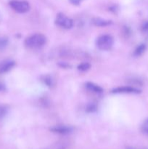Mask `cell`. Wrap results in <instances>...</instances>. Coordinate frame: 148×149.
<instances>
[{
	"label": "cell",
	"instance_id": "obj_10",
	"mask_svg": "<svg viewBox=\"0 0 148 149\" xmlns=\"http://www.w3.org/2000/svg\"><path fill=\"white\" fill-rule=\"evenodd\" d=\"M145 49H146V46L144 44L139 45V46L136 47V49L134 51V55L135 56H140L142 54L145 52Z\"/></svg>",
	"mask_w": 148,
	"mask_h": 149
},
{
	"label": "cell",
	"instance_id": "obj_6",
	"mask_svg": "<svg viewBox=\"0 0 148 149\" xmlns=\"http://www.w3.org/2000/svg\"><path fill=\"white\" fill-rule=\"evenodd\" d=\"M50 130L55 132V133L66 135V134H69L72 131V129L69 127L63 126V125H58V126H55L53 127L50 128Z\"/></svg>",
	"mask_w": 148,
	"mask_h": 149
},
{
	"label": "cell",
	"instance_id": "obj_13",
	"mask_svg": "<svg viewBox=\"0 0 148 149\" xmlns=\"http://www.w3.org/2000/svg\"><path fill=\"white\" fill-rule=\"evenodd\" d=\"M7 113V106L0 105V119L4 118Z\"/></svg>",
	"mask_w": 148,
	"mask_h": 149
},
{
	"label": "cell",
	"instance_id": "obj_18",
	"mask_svg": "<svg viewBox=\"0 0 148 149\" xmlns=\"http://www.w3.org/2000/svg\"><path fill=\"white\" fill-rule=\"evenodd\" d=\"M81 1V0H71V2H72L73 4H79V2Z\"/></svg>",
	"mask_w": 148,
	"mask_h": 149
},
{
	"label": "cell",
	"instance_id": "obj_3",
	"mask_svg": "<svg viewBox=\"0 0 148 149\" xmlns=\"http://www.w3.org/2000/svg\"><path fill=\"white\" fill-rule=\"evenodd\" d=\"M10 6L12 10L19 13H27L30 10L28 2L21 0H11L10 1Z\"/></svg>",
	"mask_w": 148,
	"mask_h": 149
},
{
	"label": "cell",
	"instance_id": "obj_12",
	"mask_svg": "<svg viewBox=\"0 0 148 149\" xmlns=\"http://www.w3.org/2000/svg\"><path fill=\"white\" fill-rule=\"evenodd\" d=\"M90 64L88 63H83L78 66V69L81 71H86L90 68Z\"/></svg>",
	"mask_w": 148,
	"mask_h": 149
},
{
	"label": "cell",
	"instance_id": "obj_16",
	"mask_svg": "<svg viewBox=\"0 0 148 149\" xmlns=\"http://www.w3.org/2000/svg\"><path fill=\"white\" fill-rule=\"evenodd\" d=\"M142 29L144 32H147L148 33V21L145 22V23L142 24Z\"/></svg>",
	"mask_w": 148,
	"mask_h": 149
},
{
	"label": "cell",
	"instance_id": "obj_11",
	"mask_svg": "<svg viewBox=\"0 0 148 149\" xmlns=\"http://www.w3.org/2000/svg\"><path fill=\"white\" fill-rule=\"evenodd\" d=\"M8 45V39L6 37H0V50H3Z\"/></svg>",
	"mask_w": 148,
	"mask_h": 149
},
{
	"label": "cell",
	"instance_id": "obj_17",
	"mask_svg": "<svg viewBox=\"0 0 148 149\" xmlns=\"http://www.w3.org/2000/svg\"><path fill=\"white\" fill-rule=\"evenodd\" d=\"M44 82L46 83V84H47V85H49V86L52 85V79H51L49 77H45Z\"/></svg>",
	"mask_w": 148,
	"mask_h": 149
},
{
	"label": "cell",
	"instance_id": "obj_8",
	"mask_svg": "<svg viewBox=\"0 0 148 149\" xmlns=\"http://www.w3.org/2000/svg\"><path fill=\"white\" fill-rule=\"evenodd\" d=\"M86 87L91 91L94 92V93H100L103 91L102 88L100 87V86L97 85V84H94V83L88 82L86 84Z\"/></svg>",
	"mask_w": 148,
	"mask_h": 149
},
{
	"label": "cell",
	"instance_id": "obj_1",
	"mask_svg": "<svg viewBox=\"0 0 148 149\" xmlns=\"http://www.w3.org/2000/svg\"><path fill=\"white\" fill-rule=\"evenodd\" d=\"M46 42V39L44 35L41 33H36L28 37L25 41V44L28 47L31 49H38L43 47Z\"/></svg>",
	"mask_w": 148,
	"mask_h": 149
},
{
	"label": "cell",
	"instance_id": "obj_4",
	"mask_svg": "<svg viewBox=\"0 0 148 149\" xmlns=\"http://www.w3.org/2000/svg\"><path fill=\"white\" fill-rule=\"evenodd\" d=\"M55 22H56L57 25L66 29H71L73 27V20L68 17H67L66 15H65L63 14H61V13L57 15Z\"/></svg>",
	"mask_w": 148,
	"mask_h": 149
},
{
	"label": "cell",
	"instance_id": "obj_15",
	"mask_svg": "<svg viewBox=\"0 0 148 149\" xmlns=\"http://www.w3.org/2000/svg\"><path fill=\"white\" fill-rule=\"evenodd\" d=\"M142 130H143L145 133L148 134V119H147L144 122L143 125H142Z\"/></svg>",
	"mask_w": 148,
	"mask_h": 149
},
{
	"label": "cell",
	"instance_id": "obj_7",
	"mask_svg": "<svg viewBox=\"0 0 148 149\" xmlns=\"http://www.w3.org/2000/svg\"><path fill=\"white\" fill-rule=\"evenodd\" d=\"M15 65V62L12 61H7L0 64V74H4L11 70Z\"/></svg>",
	"mask_w": 148,
	"mask_h": 149
},
{
	"label": "cell",
	"instance_id": "obj_2",
	"mask_svg": "<svg viewBox=\"0 0 148 149\" xmlns=\"http://www.w3.org/2000/svg\"><path fill=\"white\" fill-rule=\"evenodd\" d=\"M113 39L110 35H102L97 39V47L101 50H108L113 47Z\"/></svg>",
	"mask_w": 148,
	"mask_h": 149
},
{
	"label": "cell",
	"instance_id": "obj_14",
	"mask_svg": "<svg viewBox=\"0 0 148 149\" xmlns=\"http://www.w3.org/2000/svg\"><path fill=\"white\" fill-rule=\"evenodd\" d=\"M97 110V106L94 103H89L86 107V111L88 112H94Z\"/></svg>",
	"mask_w": 148,
	"mask_h": 149
},
{
	"label": "cell",
	"instance_id": "obj_19",
	"mask_svg": "<svg viewBox=\"0 0 148 149\" xmlns=\"http://www.w3.org/2000/svg\"><path fill=\"white\" fill-rule=\"evenodd\" d=\"M5 90V87H4V85L3 84H1V83H0V92L3 91V90Z\"/></svg>",
	"mask_w": 148,
	"mask_h": 149
},
{
	"label": "cell",
	"instance_id": "obj_9",
	"mask_svg": "<svg viewBox=\"0 0 148 149\" xmlns=\"http://www.w3.org/2000/svg\"><path fill=\"white\" fill-rule=\"evenodd\" d=\"M93 23L97 26H106L110 25L111 23V21L102 20V19L100 18H94L93 19Z\"/></svg>",
	"mask_w": 148,
	"mask_h": 149
},
{
	"label": "cell",
	"instance_id": "obj_5",
	"mask_svg": "<svg viewBox=\"0 0 148 149\" xmlns=\"http://www.w3.org/2000/svg\"><path fill=\"white\" fill-rule=\"evenodd\" d=\"M113 93H128V94H138L141 93V90L139 89L134 88L132 87H117V88L113 90Z\"/></svg>",
	"mask_w": 148,
	"mask_h": 149
}]
</instances>
